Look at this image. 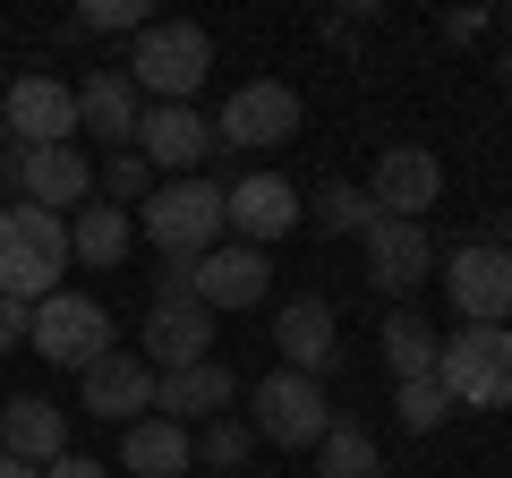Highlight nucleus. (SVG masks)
Listing matches in <instances>:
<instances>
[{
  "instance_id": "obj_1",
  "label": "nucleus",
  "mask_w": 512,
  "mask_h": 478,
  "mask_svg": "<svg viewBox=\"0 0 512 478\" xmlns=\"http://www.w3.org/2000/svg\"><path fill=\"white\" fill-rule=\"evenodd\" d=\"M69 274V214H43V205H0V299H52Z\"/></svg>"
},
{
  "instance_id": "obj_2",
  "label": "nucleus",
  "mask_w": 512,
  "mask_h": 478,
  "mask_svg": "<svg viewBox=\"0 0 512 478\" xmlns=\"http://www.w3.org/2000/svg\"><path fill=\"white\" fill-rule=\"evenodd\" d=\"M436 385L453 410H512V325H461L436 350Z\"/></svg>"
},
{
  "instance_id": "obj_3",
  "label": "nucleus",
  "mask_w": 512,
  "mask_h": 478,
  "mask_svg": "<svg viewBox=\"0 0 512 478\" xmlns=\"http://www.w3.org/2000/svg\"><path fill=\"white\" fill-rule=\"evenodd\" d=\"M205 77H214V35H205V26H188V18L146 26V35H137V52H128V86L146 94V103H188Z\"/></svg>"
},
{
  "instance_id": "obj_4",
  "label": "nucleus",
  "mask_w": 512,
  "mask_h": 478,
  "mask_svg": "<svg viewBox=\"0 0 512 478\" xmlns=\"http://www.w3.org/2000/svg\"><path fill=\"white\" fill-rule=\"evenodd\" d=\"M248 427H256V444H282V453H316V444H325V427H333L325 376L274 368L265 385L248 393Z\"/></svg>"
},
{
  "instance_id": "obj_5",
  "label": "nucleus",
  "mask_w": 512,
  "mask_h": 478,
  "mask_svg": "<svg viewBox=\"0 0 512 478\" xmlns=\"http://www.w3.org/2000/svg\"><path fill=\"white\" fill-rule=\"evenodd\" d=\"M146 239L171 265H197L205 248H222V188L214 180H163L146 197Z\"/></svg>"
},
{
  "instance_id": "obj_6",
  "label": "nucleus",
  "mask_w": 512,
  "mask_h": 478,
  "mask_svg": "<svg viewBox=\"0 0 512 478\" xmlns=\"http://www.w3.org/2000/svg\"><path fill=\"white\" fill-rule=\"evenodd\" d=\"M26 350H43L52 368H77V376H86L94 359L111 350V308H103V299H86V291L35 299V333H26Z\"/></svg>"
},
{
  "instance_id": "obj_7",
  "label": "nucleus",
  "mask_w": 512,
  "mask_h": 478,
  "mask_svg": "<svg viewBox=\"0 0 512 478\" xmlns=\"http://www.w3.org/2000/svg\"><path fill=\"white\" fill-rule=\"evenodd\" d=\"M0 137H18V154L77 146V86H60V77H18V86L0 94Z\"/></svg>"
},
{
  "instance_id": "obj_8",
  "label": "nucleus",
  "mask_w": 512,
  "mask_h": 478,
  "mask_svg": "<svg viewBox=\"0 0 512 478\" xmlns=\"http://www.w3.org/2000/svg\"><path fill=\"white\" fill-rule=\"evenodd\" d=\"M444 291L470 325H512V248L504 239H470L444 257Z\"/></svg>"
},
{
  "instance_id": "obj_9",
  "label": "nucleus",
  "mask_w": 512,
  "mask_h": 478,
  "mask_svg": "<svg viewBox=\"0 0 512 478\" xmlns=\"http://www.w3.org/2000/svg\"><path fill=\"white\" fill-rule=\"evenodd\" d=\"M0 180L18 188V205H43V214H60V205H94V163L77 146H43V154H0Z\"/></svg>"
},
{
  "instance_id": "obj_10",
  "label": "nucleus",
  "mask_w": 512,
  "mask_h": 478,
  "mask_svg": "<svg viewBox=\"0 0 512 478\" xmlns=\"http://www.w3.org/2000/svg\"><path fill=\"white\" fill-rule=\"evenodd\" d=\"M214 137L222 146H282V137H299V94L282 77H248V86L222 94Z\"/></svg>"
},
{
  "instance_id": "obj_11",
  "label": "nucleus",
  "mask_w": 512,
  "mask_h": 478,
  "mask_svg": "<svg viewBox=\"0 0 512 478\" xmlns=\"http://www.w3.org/2000/svg\"><path fill=\"white\" fill-rule=\"evenodd\" d=\"M436 197H444V163L427 146H384L376 154V180H367V205H376V214L427 222V214H436Z\"/></svg>"
},
{
  "instance_id": "obj_12",
  "label": "nucleus",
  "mask_w": 512,
  "mask_h": 478,
  "mask_svg": "<svg viewBox=\"0 0 512 478\" xmlns=\"http://www.w3.org/2000/svg\"><path fill=\"white\" fill-rule=\"evenodd\" d=\"M299 214H308V197H299L291 180H274V171H248V180L222 188V231H239V248H265V239H282Z\"/></svg>"
},
{
  "instance_id": "obj_13",
  "label": "nucleus",
  "mask_w": 512,
  "mask_h": 478,
  "mask_svg": "<svg viewBox=\"0 0 512 478\" xmlns=\"http://www.w3.org/2000/svg\"><path fill=\"white\" fill-rule=\"evenodd\" d=\"M137 154H146L154 171H171V180H197V163L214 154V120H205L197 103H146Z\"/></svg>"
},
{
  "instance_id": "obj_14",
  "label": "nucleus",
  "mask_w": 512,
  "mask_h": 478,
  "mask_svg": "<svg viewBox=\"0 0 512 478\" xmlns=\"http://www.w3.org/2000/svg\"><path fill=\"white\" fill-rule=\"evenodd\" d=\"M265 282H274L265 248H239V239H222V248H205V257L188 265V299H197V308H256Z\"/></svg>"
},
{
  "instance_id": "obj_15",
  "label": "nucleus",
  "mask_w": 512,
  "mask_h": 478,
  "mask_svg": "<svg viewBox=\"0 0 512 478\" xmlns=\"http://www.w3.org/2000/svg\"><path fill=\"white\" fill-rule=\"evenodd\" d=\"M197 359H214V308H197V299H154L146 308V368L180 376Z\"/></svg>"
},
{
  "instance_id": "obj_16",
  "label": "nucleus",
  "mask_w": 512,
  "mask_h": 478,
  "mask_svg": "<svg viewBox=\"0 0 512 478\" xmlns=\"http://www.w3.org/2000/svg\"><path fill=\"white\" fill-rule=\"evenodd\" d=\"M427 274H436V239H427V222L376 214V231H367V282H376L384 299H402V291H419Z\"/></svg>"
},
{
  "instance_id": "obj_17",
  "label": "nucleus",
  "mask_w": 512,
  "mask_h": 478,
  "mask_svg": "<svg viewBox=\"0 0 512 478\" xmlns=\"http://www.w3.org/2000/svg\"><path fill=\"white\" fill-rule=\"evenodd\" d=\"M154 385H163V376H154L137 350H103V359L86 368V419H120V427H137V419L154 410Z\"/></svg>"
},
{
  "instance_id": "obj_18",
  "label": "nucleus",
  "mask_w": 512,
  "mask_h": 478,
  "mask_svg": "<svg viewBox=\"0 0 512 478\" xmlns=\"http://www.w3.org/2000/svg\"><path fill=\"white\" fill-rule=\"evenodd\" d=\"M0 453L26 461V470H52L69 453V410L43 402V393H18V402H0Z\"/></svg>"
},
{
  "instance_id": "obj_19",
  "label": "nucleus",
  "mask_w": 512,
  "mask_h": 478,
  "mask_svg": "<svg viewBox=\"0 0 512 478\" xmlns=\"http://www.w3.org/2000/svg\"><path fill=\"white\" fill-rule=\"evenodd\" d=\"M137 120H146V94L128 86V69H94L77 86V129L111 137V146H137Z\"/></svg>"
},
{
  "instance_id": "obj_20",
  "label": "nucleus",
  "mask_w": 512,
  "mask_h": 478,
  "mask_svg": "<svg viewBox=\"0 0 512 478\" xmlns=\"http://www.w3.org/2000/svg\"><path fill=\"white\" fill-rule=\"evenodd\" d=\"M231 368L222 359H197V368H180V376H163L154 385V419H171V427H188V419H222L231 410Z\"/></svg>"
},
{
  "instance_id": "obj_21",
  "label": "nucleus",
  "mask_w": 512,
  "mask_h": 478,
  "mask_svg": "<svg viewBox=\"0 0 512 478\" xmlns=\"http://www.w3.org/2000/svg\"><path fill=\"white\" fill-rule=\"evenodd\" d=\"M274 350H282V368L325 376L333 368V308L325 299H291V308L274 316Z\"/></svg>"
},
{
  "instance_id": "obj_22",
  "label": "nucleus",
  "mask_w": 512,
  "mask_h": 478,
  "mask_svg": "<svg viewBox=\"0 0 512 478\" xmlns=\"http://www.w3.org/2000/svg\"><path fill=\"white\" fill-rule=\"evenodd\" d=\"M120 461L137 478H180L188 461H197V436H188V427H171V419H137L120 436Z\"/></svg>"
},
{
  "instance_id": "obj_23",
  "label": "nucleus",
  "mask_w": 512,
  "mask_h": 478,
  "mask_svg": "<svg viewBox=\"0 0 512 478\" xmlns=\"http://www.w3.org/2000/svg\"><path fill=\"white\" fill-rule=\"evenodd\" d=\"M128 239H137L128 205H77L69 214V257H86V265H120Z\"/></svg>"
},
{
  "instance_id": "obj_24",
  "label": "nucleus",
  "mask_w": 512,
  "mask_h": 478,
  "mask_svg": "<svg viewBox=\"0 0 512 478\" xmlns=\"http://www.w3.org/2000/svg\"><path fill=\"white\" fill-rule=\"evenodd\" d=\"M376 342H384V368H393V385H410V376H436V333H427V316H410V308H393V316H384V333H376Z\"/></svg>"
},
{
  "instance_id": "obj_25",
  "label": "nucleus",
  "mask_w": 512,
  "mask_h": 478,
  "mask_svg": "<svg viewBox=\"0 0 512 478\" xmlns=\"http://www.w3.org/2000/svg\"><path fill=\"white\" fill-rule=\"evenodd\" d=\"M316 478H384L376 436H367V427H350V419H333L325 444H316Z\"/></svg>"
},
{
  "instance_id": "obj_26",
  "label": "nucleus",
  "mask_w": 512,
  "mask_h": 478,
  "mask_svg": "<svg viewBox=\"0 0 512 478\" xmlns=\"http://www.w3.org/2000/svg\"><path fill=\"white\" fill-rule=\"evenodd\" d=\"M308 222H316V231H333V239H350V231L367 239V231H376V205H367L350 180H325V188L308 197Z\"/></svg>"
},
{
  "instance_id": "obj_27",
  "label": "nucleus",
  "mask_w": 512,
  "mask_h": 478,
  "mask_svg": "<svg viewBox=\"0 0 512 478\" xmlns=\"http://www.w3.org/2000/svg\"><path fill=\"white\" fill-rule=\"evenodd\" d=\"M256 453V427L248 419H231V410H222V419H205V436H197V461L214 478H239V461Z\"/></svg>"
},
{
  "instance_id": "obj_28",
  "label": "nucleus",
  "mask_w": 512,
  "mask_h": 478,
  "mask_svg": "<svg viewBox=\"0 0 512 478\" xmlns=\"http://www.w3.org/2000/svg\"><path fill=\"white\" fill-rule=\"evenodd\" d=\"M393 410H402V427H410V436H436V427L453 419V393H444L436 376H410V385L393 393Z\"/></svg>"
},
{
  "instance_id": "obj_29",
  "label": "nucleus",
  "mask_w": 512,
  "mask_h": 478,
  "mask_svg": "<svg viewBox=\"0 0 512 478\" xmlns=\"http://www.w3.org/2000/svg\"><path fill=\"white\" fill-rule=\"evenodd\" d=\"M94 188H103V197H120V205H137V197H154V163H146L137 146H120L103 171H94Z\"/></svg>"
},
{
  "instance_id": "obj_30",
  "label": "nucleus",
  "mask_w": 512,
  "mask_h": 478,
  "mask_svg": "<svg viewBox=\"0 0 512 478\" xmlns=\"http://www.w3.org/2000/svg\"><path fill=\"white\" fill-rule=\"evenodd\" d=\"M77 26H86V35H146L154 9H146V0H86V9H77Z\"/></svg>"
},
{
  "instance_id": "obj_31",
  "label": "nucleus",
  "mask_w": 512,
  "mask_h": 478,
  "mask_svg": "<svg viewBox=\"0 0 512 478\" xmlns=\"http://www.w3.org/2000/svg\"><path fill=\"white\" fill-rule=\"evenodd\" d=\"M26 333H35V308L26 299H0V350H18Z\"/></svg>"
},
{
  "instance_id": "obj_32",
  "label": "nucleus",
  "mask_w": 512,
  "mask_h": 478,
  "mask_svg": "<svg viewBox=\"0 0 512 478\" xmlns=\"http://www.w3.org/2000/svg\"><path fill=\"white\" fill-rule=\"evenodd\" d=\"M444 35H453V43H478V35H487V9H453V18H444Z\"/></svg>"
},
{
  "instance_id": "obj_33",
  "label": "nucleus",
  "mask_w": 512,
  "mask_h": 478,
  "mask_svg": "<svg viewBox=\"0 0 512 478\" xmlns=\"http://www.w3.org/2000/svg\"><path fill=\"white\" fill-rule=\"evenodd\" d=\"M43 478H111V470H103V461H86V453H60Z\"/></svg>"
},
{
  "instance_id": "obj_34",
  "label": "nucleus",
  "mask_w": 512,
  "mask_h": 478,
  "mask_svg": "<svg viewBox=\"0 0 512 478\" xmlns=\"http://www.w3.org/2000/svg\"><path fill=\"white\" fill-rule=\"evenodd\" d=\"M0 478H43V470H26V461H9V453H0Z\"/></svg>"
},
{
  "instance_id": "obj_35",
  "label": "nucleus",
  "mask_w": 512,
  "mask_h": 478,
  "mask_svg": "<svg viewBox=\"0 0 512 478\" xmlns=\"http://www.w3.org/2000/svg\"><path fill=\"white\" fill-rule=\"evenodd\" d=\"M504 86H512V52H504Z\"/></svg>"
},
{
  "instance_id": "obj_36",
  "label": "nucleus",
  "mask_w": 512,
  "mask_h": 478,
  "mask_svg": "<svg viewBox=\"0 0 512 478\" xmlns=\"http://www.w3.org/2000/svg\"><path fill=\"white\" fill-rule=\"evenodd\" d=\"M0 154H9V137H0Z\"/></svg>"
},
{
  "instance_id": "obj_37",
  "label": "nucleus",
  "mask_w": 512,
  "mask_h": 478,
  "mask_svg": "<svg viewBox=\"0 0 512 478\" xmlns=\"http://www.w3.org/2000/svg\"><path fill=\"white\" fill-rule=\"evenodd\" d=\"M0 94H9V77H0Z\"/></svg>"
}]
</instances>
